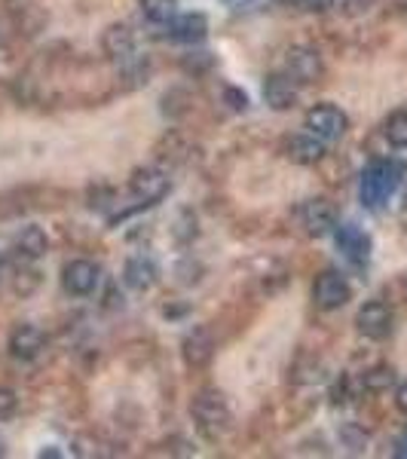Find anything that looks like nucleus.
<instances>
[{"instance_id":"1","label":"nucleus","mask_w":407,"mask_h":459,"mask_svg":"<svg viewBox=\"0 0 407 459\" xmlns=\"http://www.w3.org/2000/svg\"><path fill=\"white\" fill-rule=\"evenodd\" d=\"M407 175V166L402 160H374L371 166L361 172L359 181V196L365 209H383L389 203L392 194L402 187Z\"/></svg>"},{"instance_id":"2","label":"nucleus","mask_w":407,"mask_h":459,"mask_svg":"<svg viewBox=\"0 0 407 459\" xmlns=\"http://www.w3.org/2000/svg\"><path fill=\"white\" fill-rule=\"evenodd\" d=\"M190 413H194L199 432H203L205 438H221V435H224L233 423L230 404H227V398L214 389L199 392V395L194 398V404H190Z\"/></svg>"},{"instance_id":"3","label":"nucleus","mask_w":407,"mask_h":459,"mask_svg":"<svg viewBox=\"0 0 407 459\" xmlns=\"http://www.w3.org/2000/svg\"><path fill=\"white\" fill-rule=\"evenodd\" d=\"M303 126H307L309 135H316L319 142H337V138H343L346 129H350V117L334 105H316L313 110H307Z\"/></svg>"},{"instance_id":"4","label":"nucleus","mask_w":407,"mask_h":459,"mask_svg":"<svg viewBox=\"0 0 407 459\" xmlns=\"http://www.w3.org/2000/svg\"><path fill=\"white\" fill-rule=\"evenodd\" d=\"M313 300L319 309H340L352 300V285L346 282L340 273L328 270L316 279V288H313Z\"/></svg>"},{"instance_id":"5","label":"nucleus","mask_w":407,"mask_h":459,"mask_svg":"<svg viewBox=\"0 0 407 459\" xmlns=\"http://www.w3.org/2000/svg\"><path fill=\"white\" fill-rule=\"evenodd\" d=\"M355 328L368 340H386L392 334V309L383 300L365 303L355 316Z\"/></svg>"},{"instance_id":"6","label":"nucleus","mask_w":407,"mask_h":459,"mask_svg":"<svg viewBox=\"0 0 407 459\" xmlns=\"http://www.w3.org/2000/svg\"><path fill=\"white\" fill-rule=\"evenodd\" d=\"M337 233V248L343 251V257L355 266H368L371 261V236L365 233L359 224H340L334 227Z\"/></svg>"},{"instance_id":"7","label":"nucleus","mask_w":407,"mask_h":459,"mask_svg":"<svg viewBox=\"0 0 407 459\" xmlns=\"http://www.w3.org/2000/svg\"><path fill=\"white\" fill-rule=\"evenodd\" d=\"M298 221L309 236H325L337 227V209L328 199H307L298 209Z\"/></svg>"},{"instance_id":"8","label":"nucleus","mask_w":407,"mask_h":459,"mask_svg":"<svg viewBox=\"0 0 407 459\" xmlns=\"http://www.w3.org/2000/svg\"><path fill=\"white\" fill-rule=\"evenodd\" d=\"M129 190L142 205H153L169 194V178L166 172H160V169H153V166L138 169V172L129 178Z\"/></svg>"},{"instance_id":"9","label":"nucleus","mask_w":407,"mask_h":459,"mask_svg":"<svg viewBox=\"0 0 407 459\" xmlns=\"http://www.w3.org/2000/svg\"><path fill=\"white\" fill-rule=\"evenodd\" d=\"M99 279H101V273L92 261H71L62 270V285L74 298H89V294L99 288Z\"/></svg>"},{"instance_id":"10","label":"nucleus","mask_w":407,"mask_h":459,"mask_svg":"<svg viewBox=\"0 0 407 459\" xmlns=\"http://www.w3.org/2000/svg\"><path fill=\"white\" fill-rule=\"evenodd\" d=\"M264 101L273 110H291L298 105V83H294L291 74H270L264 80Z\"/></svg>"},{"instance_id":"11","label":"nucleus","mask_w":407,"mask_h":459,"mask_svg":"<svg viewBox=\"0 0 407 459\" xmlns=\"http://www.w3.org/2000/svg\"><path fill=\"white\" fill-rule=\"evenodd\" d=\"M43 346H47V334L37 325H19L10 334V352L19 361H34L43 352Z\"/></svg>"},{"instance_id":"12","label":"nucleus","mask_w":407,"mask_h":459,"mask_svg":"<svg viewBox=\"0 0 407 459\" xmlns=\"http://www.w3.org/2000/svg\"><path fill=\"white\" fill-rule=\"evenodd\" d=\"M209 34V19L203 13H184V16L169 19V37L178 43H199Z\"/></svg>"},{"instance_id":"13","label":"nucleus","mask_w":407,"mask_h":459,"mask_svg":"<svg viewBox=\"0 0 407 459\" xmlns=\"http://www.w3.org/2000/svg\"><path fill=\"white\" fill-rule=\"evenodd\" d=\"M288 74H291L298 83H313L322 77V56L316 49L298 47L288 53Z\"/></svg>"},{"instance_id":"14","label":"nucleus","mask_w":407,"mask_h":459,"mask_svg":"<svg viewBox=\"0 0 407 459\" xmlns=\"http://www.w3.org/2000/svg\"><path fill=\"white\" fill-rule=\"evenodd\" d=\"M160 279V270L151 257H129L123 266V282L132 288V291H151Z\"/></svg>"},{"instance_id":"15","label":"nucleus","mask_w":407,"mask_h":459,"mask_svg":"<svg viewBox=\"0 0 407 459\" xmlns=\"http://www.w3.org/2000/svg\"><path fill=\"white\" fill-rule=\"evenodd\" d=\"M181 352H184V361L190 368H203L212 361V352H214V340L205 328H194L181 343Z\"/></svg>"},{"instance_id":"16","label":"nucleus","mask_w":407,"mask_h":459,"mask_svg":"<svg viewBox=\"0 0 407 459\" xmlns=\"http://www.w3.org/2000/svg\"><path fill=\"white\" fill-rule=\"evenodd\" d=\"M285 157L291 162H300V166H316L325 157V142H319L316 135H294L288 138L285 144Z\"/></svg>"},{"instance_id":"17","label":"nucleus","mask_w":407,"mask_h":459,"mask_svg":"<svg viewBox=\"0 0 407 459\" xmlns=\"http://www.w3.org/2000/svg\"><path fill=\"white\" fill-rule=\"evenodd\" d=\"M47 248H49V242L40 227H25L16 236V242H13V251H16L19 261H37V257L47 255Z\"/></svg>"},{"instance_id":"18","label":"nucleus","mask_w":407,"mask_h":459,"mask_svg":"<svg viewBox=\"0 0 407 459\" xmlns=\"http://www.w3.org/2000/svg\"><path fill=\"white\" fill-rule=\"evenodd\" d=\"M105 53L110 58H126L132 56V49H135V40H132V31L126 25H110L105 31Z\"/></svg>"},{"instance_id":"19","label":"nucleus","mask_w":407,"mask_h":459,"mask_svg":"<svg viewBox=\"0 0 407 459\" xmlns=\"http://www.w3.org/2000/svg\"><path fill=\"white\" fill-rule=\"evenodd\" d=\"M383 135H386V142L392 147L404 151L407 147V110H395V114L389 117L386 126H383Z\"/></svg>"},{"instance_id":"20","label":"nucleus","mask_w":407,"mask_h":459,"mask_svg":"<svg viewBox=\"0 0 407 459\" xmlns=\"http://www.w3.org/2000/svg\"><path fill=\"white\" fill-rule=\"evenodd\" d=\"M361 383H365V389L368 392H386L395 386V371L386 365H380V368H371L365 377H361Z\"/></svg>"},{"instance_id":"21","label":"nucleus","mask_w":407,"mask_h":459,"mask_svg":"<svg viewBox=\"0 0 407 459\" xmlns=\"http://www.w3.org/2000/svg\"><path fill=\"white\" fill-rule=\"evenodd\" d=\"M175 6H178V0H142L144 19L157 22V25H162V22H169V19H175Z\"/></svg>"},{"instance_id":"22","label":"nucleus","mask_w":407,"mask_h":459,"mask_svg":"<svg viewBox=\"0 0 407 459\" xmlns=\"http://www.w3.org/2000/svg\"><path fill=\"white\" fill-rule=\"evenodd\" d=\"M16 404H19L16 392H13V389H0V420L13 417V413H16Z\"/></svg>"},{"instance_id":"23","label":"nucleus","mask_w":407,"mask_h":459,"mask_svg":"<svg viewBox=\"0 0 407 459\" xmlns=\"http://www.w3.org/2000/svg\"><path fill=\"white\" fill-rule=\"evenodd\" d=\"M303 6H307L309 13H328L331 6H334V0H300Z\"/></svg>"},{"instance_id":"24","label":"nucleus","mask_w":407,"mask_h":459,"mask_svg":"<svg viewBox=\"0 0 407 459\" xmlns=\"http://www.w3.org/2000/svg\"><path fill=\"white\" fill-rule=\"evenodd\" d=\"M227 101H233L230 108H236V110H246V108H248L246 92H236V89H227Z\"/></svg>"},{"instance_id":"25","label":"nucleus","mask_w":407,"mask_h":459,"mask_svg":"<svg viewBox=\"0 0 407 459\" xmlns=\"http://www.w3.org/2000/svg\"><path fill=\"white\" fill-rule=\"evenodd\" d=\"M395 404H398V411L407 413V383H402V386L395 389Z\"/></svg>"},{"instance_id":"26","label":"nucleus","mask_w":407,"mask_h":459,"mask_svg":"<svg viewBox=\"0 0 407 459\" xmlns=\"http://www.w3.org/2000/svg\"><path fill=\"white\" fill-rule=\"evenodd\" d=\"M224 4H230V6H246V4H251V0H224Z\"/></svg>"},{"instance_id":"27","label":"nucleus","mask_w":407,"mask_h":459,"mask_svg":"<svg viewBox=\"0 0 407 459\" xmlns=\"http://www.w3.org/2000/svg\"><path fill=\"white\" fill-rule=\"evenodd\" d=\"M398 456H407V438L398 444Z\"/></svg>"},{"instance_id":"28","label":"nucleus","mask_w":407,"mask_h":459,"mask_svg":"<svg viewBox=\"0 0 407 459\" xmlns=\"http://www.w3.org/2000/svg\"><path fill=\"white\" fill-rule=\"evenodd\" d=\"M6 454V441H4V435H0V456Z\"/></svg>"},{"instance_id":"29","label":"nucleus","mask_w":407,"mask_h":459,"mask_svg":"<svg viewBox=\"0 0 407 459\" xmlns=\"http://www.w3.org/2000/svg\"><path fill=\"white\" fill-rule=\"evenodd\" d=\"M395 4H398V6H402V10L407 13V0H395Z\"/></svg>"},{"instance_id":"30","label":"nucleus","mask_w":407,"mask_h":459,"mask_svg":"<svg viewBox=\"0 0 407 459\" xmlns=\"http://www.w3.org/2000/svg\"><path fill=\"white\" fill-rule=\"evenodd\" d=\"M0 270H4V261H0Z\"/></svg>"},{"instance_id":"31","label":"nucleus","mask_w":407,"mask_h":459,"mask_svg":"<svg viewBox=\"0 0 407 459\" xmlns=\"http://www.w3.org/2000/svg\"><path fill=\"white\" fill-rule=\"evenodd\" d=\"M404 205H407V196H404Z\"/></svg>"}]
</instances>
